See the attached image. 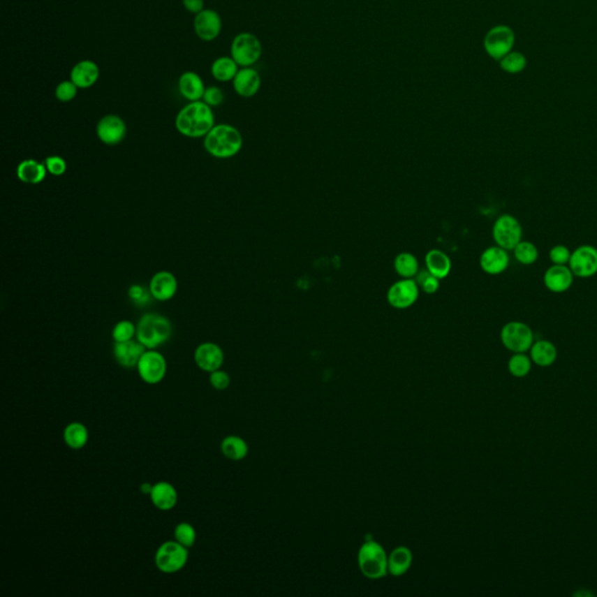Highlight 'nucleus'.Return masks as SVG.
<instances>
[{
  "label": "nucleus",
  "mask_w": 597,
  "mask_h": 597,
  "mask_svg": "<svg viewBox=\"0 0 597 597\" xmlns=\"http://www.w3.org/2000/svg\"><path fill=\"white\" fill-rule=\"evenodd\" d=\"M215 126V115L212 106L203 101L189 102L177 112L175 128L187 138H205Z\"/></svg>",
  "instance_id": "nucleus-1"
},
{
  "label": "nucleus",
  "mask_w": 597,
  "mask_h": 597,
  "mask_svg": "<svg viewBox=\"0 0 597 597\" xmlns=\"http://www.w3.org/2000/svg\"><path fill=\"white\" fill-rule=\"evenodd\" d=\"M243 135L230 124H217L205 137V149L216 159H230L241 152Z\"/></svg>",
  "instance_id": "nucleus-2"
},
{
  "label": "nucleus",
  "mask_w": 597,
  "mask_h": 597,
  "mask_svg": "<svg viewBox=\"0 0 597 597\" xmlns=\"http://www.w3.org/2000/svg\"><path fill=\"white\" fill-rule=\"evenodd\" d=\"M170 320L158 313H146L139 318L135 337L146 349H156L163 346L172 336Z\"/></svg>",
  "instance_id": "nucleus-3"
},
{
  "label": "nucleus",
  "mask_w": 597,
  "mask_h": 597,
  "mask_svg": "<svg viewBox=\"0 0 597 597\" xmlns=\"http://www.w3.org/2000/svg\"><path fill=\"white\" fill-rule=\"evenodd\" d=\"M388 559L389 555L384 547L374 539H367L357 554L360 570L370 580L382 579L389 574Z\"/></svg>",
  "instance_id": "nucleus-4"
},
{
  "label": "nucleus",
  "mask_w": 597,
  "mask_h": 597,
  "mask_svg": "<svg viewBox=\"0 0 597 597\" xmlns=\"http://www.w3.org/2000/svg\"><path fill=\"white\" fill-rule=\"evenodd\" d=\"M263 46L260 40L252 33H239L233 38L230 57L239 67H252L260 59Z\"/></svg>",
  "instance_id": "nucleus-5"
},
{
  "label": "nucleus",
  "mask_w": 597,
  "mask_h": 597,
  "mask_svg": "<svg viewBox=\"0 0 597 597\" xmlns=\"http://www.w3.org/2000/svg\"><path fill=\"white\" fill-rule=\"evenodd\" d=\"M189 553L188 548L177 540L166 541L156 550L154 562L156 568L165 574L180 572L187 565Z\"/></svg>",
  "instance_id": "nucleus-6"
},
{
  "label": "nucleus",
  "mask_w": 597,
  "mask_h": 597,
  "mask_svg": "<svg viewBox=\"0 0 597 597\" xmlns=\"http://www.w3.org/2000/svg\"><path fill=\"white\" fill-rule=\"evenodd\" d=\"M492 237L496 245L506 251H513L523 238V226L515 216L504 214L496 219L492 226Z\"/></svg>",
  "instance_id": "nucleus-7"
},
{
  "label": "nucleus",
  "mask_w": 597,
  "mask_h": 597,
  "mask_svg": "<svg viewBox=\"0 0 597 597\" xmlns=\"http://www.w3.org/2000/svg\"><path fill=\"white\" fill-rule=\"evenodd\" d=\"M516 43V34L510 26L497 25L489 29L485 36V50L489 57L499 61L513 52Z\"/></svg>",
  "instance_id": "nucleus-8"
},
{
  "label": "nucleus",
  "mask_w": 597,
  "mask_h": 597,
  "mask_svg": "<svg viewBox=\"0 0 597 597\" xmlns=\"http://www.w3.org/2000/svg\"><path fill=\"white\" fill-rule=\"evenodd\" d=\"M501 341L513 353H526L534 343L533 332L524 322H508L501 330Z\"/></svg>",
  "instance_id": "nucleus-9"
},
{
  "label": "nucleus",
  "mask_w": 597,
  "mask_h": 597,
  "mask_svg": "<svg viewBox=\"0 0 597 597\" xmlns=\"http://www.w3.org/2000/svg\"><path fill=\"white\" fill-rule=\"evenodd\" d=\"M139 377L149 385L163 382L167 374V361L163 353L156 349H147L137 365Z\"/></svg>",
  "instance_id": "nucleus-10"
},
{
  "label": "nucleus",
  "mask_w": 597,
  "mask_h": 597,
  "mask_svg": "<svg viewBox=\"0 0 597 597\" xmlns=\"http://www.w3.org/2000/svg\"><path fill=\"white\" fill-rule=\"evenodd\" d=\"M420 295V288L414 279H401L393 283L388 290L386 299L390 306L396 309L412 307Z\"/></svg>",
  "instance_id": "nucleus-11"
},
{
  "label": "nucleus",
  "mask_w": 597,
  "mask_h": 597,
  "mask_svg": "<svg viewBox=\"0 0 597 597\" xmlns=\"http://www.w3.org/2000/svg\"><path fill=\"white\" fill-rule=\"evenodd\" d=\"M128 133L124 119L117 115L102 117L96 126V135L99 140L108 146L119 145Z\"/></svg>",
  "instance_id": "nucleus-12"
},
{
  "label": "nucleus",
  "mask_w": 597,
  "mask_h": 597,
  "mask_svg": "<svg viewBox=\"0 0 597 597\" xmlns=\"http://www.w3.org/2000/svg\"><path fill=\"white\" fill-rule=\"evenodd\" d=\"M574 277L591 278L597 273V249L591 245H581L572 252L568 263Z\"/></svg>",
  "instance_id": "nucleus-13"
},
{
  "label": "nucleus",
  "mask_w": 597,
  "mask_h": 597,
  "mask_svg": "<svg viewBox=\"0 0 597 597\" xmlns=\"http://www.w3.org/2000/svg\"><path fill=\"white\" fill-rule=\"evenodd\" d=\"M194 31L198 39L210 43L219 38L222 31L221 15L212 8H205L195 15Z\"/></svg>",
  "instance_id": "nucleus-14"
},
{
  "label": "nucleus",
  "mask_w": 597,
  "mask_h": 597,
  "mask_svg": "<svg viewBox=\"0 0 597 597\" xmlns=\"http://www.w3.org/2000/svg\"><path fill=\"white\" fill-rule=\"evenodd\" d=\"M194 360L198 368L210 374L221 369L224 363V353L219 344L205 342L195 350Z\"/></svg>",
  "instance_id": "nucleus-15"
},
{
  "label": "nucleus",
  "mask_w": 597,
  "mask_h": 597,
  "mask_svg": "<svg viewBox=\"0 0 597 597\" xmlns=\"http://www.w3.org/2000/svg\"><path fill=\"white\" fill-rule=\"evenodd\" d=\"M145 346L138 339H130L126 342H115L113 356L117 363L123 368H137L138 362L146 351Z\"/></svg>",
  "instance_id": "nucleus-16"
},
{
  "label": "nucleus",
  "mask_w": 597,
  "mask_h": 597,
  "mask_svg": "<svg viewBox=\"0 0 597 597\" xmlns=\"http://www.w3.org/2000/svg\"><path fill=\"white\" fill-rule=\"evenodd\" d=\"M509 265V253L499 245L485 249L480 257V266L489 276H499L506 272Z\"/></svg>",
  "instance_id": "nucleus-17"
},
{
  "label": "nucleus",
  "mask_w": 597,
  "mask_h": 597,
  "mask_svg": "<svg viewBox=\"0 0 597 597\" xmlns=\"http://www.w3.org/2000/svg\"><path fill=\"white\" fill-rule=\"evenodd\" d=\"M177 277L168 271H160L152 277L149 281V290L153 299L161 301H170L175 297L177 292Z\"/></svg>",
  "instance_id": "nucleus-18"
},
{
  "label": "nucleus",
  "mask_w": 597,
  "mask_h": 597,
  "mask_svg": "<svg viewBox=\"0 0 597 597\" xmlns=\"http://www.w3.org/2000/svg\"><path fill=\"white\" fill-rule=\"evenodd\" d=\"M233 85L237 95L244 98H251L257 95L262 87V78L258 71L253 68H242L233 78Z\"/></svg>",
  "instance_id": "nucleus-19"
},
{
  "label": "nucleus",
  "mask_w": 597,
  "mask_h": 597,
  "mask_svg": "<svg viewBox=\"0 0 597 597\" xmlns=\"http://www.w3.org/2000/svg\"><path fill=\"white\" fill-rule=\"evenodd\" d=\"M574 274L567 265H553L546 270L544 283L548 290L553 293H563L572 287Z\"/></svg>",
  "instance_id": "nucleus-20"
},
{
  "label": "nucleus",
  "mask_w": 597,
  "mask_h": 597,
  "mask_svg": "<svg viewBox=\"0 0 597 597\" xmlns=\"http://www.w3.org/2000/svg\"><path fill=\"white\" fill-rule=\"evenodd\" d=\"M99 78L98 64L91 60H82L71 68V80L78 89H89L97 83Z\"/></svg>",
  "instance_id": "nucleus-21"
},
{
  "label": "nucleus",
  "mask_w": 597,
  "mask_h": 597,
  "mask_svg": "<svg viewBox=\"0 0 597 597\" xmlns=\"http://www.w3.org/2000/svg\"><path fill=\"white\" fill-rule=\"evenodd\" d=\"M177 89L181 96L189 102L202 101L205 91V82L195 71H184L177 81Z\"/></svg>",
  "instance_id": "nucleus-22"
},
{
  "label": "nucleus",
  "mask_w": 597,
  "mask_h": 597,
  "mask_svg": "<svg viewBox=\"0 0 597 597\" xmlns=\"http://www.w3.org/2000/svg\"><path fill=\"white\" fill-rule=\"evenodd\" d=\"M153 506L161 511H170L177 504V490L170 482H158L153 485L152 492L149 494Z\"/></svg>",
  "instance_id": "nucleus-23"
},
{
  "label": "nucleus",
  "mask_w": 597,
  "mask_h": 597,
  "mask_svg": "<svg viewBox=\"0 0 597 597\" xmlns=\"http://www.w3.org/2000/svg\"><path fill=\"white\" fill-rule=\"evenodd\" d=\"M47 170L45 163H40L38 160L26 159L22 160L17 167V177L22 184H39L46 179Z\"/></svg>",
  "instance_id": "nucleus-24"
},
{
  "label": "nucleus",
  "mask_w": 597,
  "mask_h": 597,
  "mask_svg": "<svg viewBox=\"0 0 597 597\" xmlns=\"http://www.w3.org/2000/svg\"><path fill=\"white\" fill-rule=\"evenodd\" d=\"M425 264L428 272L442 280L449 276L452 271V260L449 256L441 250H429L425 257Z\"/></svg>",
  "instance_id": "nucleus-25"
},
{
  "label": "nucleus",
  "mask_w": 597,
  "mask_h": 597,
  "mask_svg": "<svg viewBox=\"0 0 597 597\" xmlns=\"http://www.w3.org/2000/svg\"><path fill=\"white\" fill-rule=\"evenodd\" d=\"M413 562V554L406 546L393 548L388 559V570L393 576H401L408 572Z\"/></svg>",
  "instance_id": "nucleus-26"
},
{
  "label": "nucleus",
  "mask_w": 597,
  "mask_h": 597,
  "mask_svg": "<svg viewBox=\"0 0 597 597\" xmlns=\"http://www.w3.org/2000/svg\"><path fill=\"white\" fill-rule=\"evenodd\" d=\"M530 355L534 364L541 368H547L557 361L558 350L554 344L547 339H539L531 346Z\"/></svg>",
  "instance_id": "nucleus-27"
},
{
  "label": "nucleus",
  "mask_w": 597,
  "mask_h": 597,
  "mask_svg": "<svg viewBox=\"0 0 597 597\" xmlns=\"http://www.w3.org/2000/svg\"><path fill=\"white\" fill-rule=\"evenodd\" d=\"M221 452L226 459L231 461H242L249 454V445L244 438L237 435H229L223 438Z\"/></svg>",
  "instance_id": "nucleus-28"
},
{
  "label": "nucleus",
  "mask_w": 597,
  "mask_h": 597,
  "mask_svg": "<svg viewBox=\"0 0 597 597\" xmlns=\"http://www.w3.org/2000/svg\"><path fill=\"white\" fill-rule=\"evenodd\" d=\"M238 64L236 61L233 60L231 57H217L212 62L210 67V73L212 78H215L216 81L219 82H230L233 81L237 73H238Z\"/></svg>",
  "instance_id": "nucleus-29"
},
{
  "label": "nucleus",
  "mask_w": 597,
  "mask_h": 597,
  "mask_svg": "<svg viewBox=\"0 0 597 597\" xmlns=\"http://www.w3.org/2000/svg\"><path fill=\"white\" fill-rule=\"evenodd\" d=\"M393 269L404 279H414L419 273V262L413 253L401 252L393 260Z\"/></svg>",
  "instance_id": "nucleus-30"
},
{
  "label": "nucleus",
  "mask_w": 597,
  "mask_h": 597,
  "mask_svg": "<svg viewBox=\"0 0 597 597\" xmlns=\"http://www.w3.org/2000/svg\"><path fill=\"white\" fill-rule=\"evenodd\" d=\"M64 438L69 448L75 450L84 448L89 441L88 428L82 422H71L64 428Z\"/></svg>",
  "instance_id": "nucleus-31"
},
{
  "label": "nucleus",
  "mask_w": 597,
  "mask_h": 597,
  "mask_svg": "<svg viewBox=\"0 0 597 597\" xmlns=\"http://www.w3.org/2000/svg\"><path fill=\"white\" fill-rule=\"evenodd\" d=\"M527 59L523 53L513 50L499 60V67L508 74H519L526 68Z\"/></svg>",
  "instance_id": "nucleus-32"
},
{
  "label": "nucleus",
  "mask_w": 597,
  "mask_h": 597,
  "mask_svg": "<svg viewBox=\"0 0 597 597\" xmlns=\"http://www.w3.org/2000/svg\"><path fill=\"white\" fill-rule=\"evenodd\" d=\"M532 368V360L525 353H516L509 360L508 369L510 374L516 378H524L530 374Z\"/></svg>",
  "instance_id": "nucleus-33"
},
{
  "label": "nucleus",
  "mask_w": 597,
  "mask_h": 597,
  "mask_svg": "<svg viewBox=\"0 0 597 597\" xmlns=\"http://www.w3.org/2000/svg\"><path fill=\"white\" fill-rule=\"evenodd\" d=\"M513 255L517 262L522 265H532L539 258V251L533 243L522 241L513 249Z\"/></svg>",
  "instance_id": "nucleus-34"
},
{
  "label": "nucleus",
  "mask_w": 597,
  "mask_h": 597,
  "mask_svg": "<svg viewBox=\"0 0 597 597\" xmlns=\"http://www.w3.org/2000/svg\"><path fill=\"white\" fill-rule=\"evenodd\" d=\"M196 530L189 523H180L174 530V539L179 544L184 545V547H193L196 543Z\"/></svg>",
  "instance_id": "nucleus-35"
},
{
  "label": "nucleus",
  "mask_w": 597,
  "mask_h": 597,
  "mask_svg": "<svg viewBox=\"0 0 597 597\" xmlns=\"http://www.w3.org/2000/svg\"><path fill=\"white\" fill-rule=\"evenodd\" d=\"M137 334V325L128 320L117 322L112 329V339L115 342H126L133 339Z\"/></svg>",
  "instance_id": "nucleus-36"
},
{
  "label": "nucleus",
  "mask_w": 597,
  "mask_h": 597,
  "mask_svg": "<svg viewBox=\"0 0 597 597\" xmlns=\"http://www.w3.org/2000/svg\"><path fill=\"white\" fill-rule=\"evenodd\" d=\"M414 280L417 281L420 290L428 294V295L436 293L440 288V279L428 272L427 270L419 271Z\"/></svg>",
  "instance_id": "nucleus-37"
},
{
  "label": "nucleus",
  "mask_w": 597,
  "mask_h": 597,
  "mask_svg": "<svg viewBox=\"0 0 597 597\" xmlns=\"http://www.w3.org/2000/svg\"><path fill=\"white\" fill-rule=\"evenodd\" d=\"M78 88L71 80L62 81L55 89V97L61 103L71 102L78 96Z\"/></svg>",
  "instance_id": "nucleus-38"
},
{
  "label": "nucleus",
  "mask_w": 597,
  "mask_h": 597,
  "mask_svg": "<svg viewBox=\"0 0 597 597\" xmlns=\"http://www.w3.org/2000/svg\"><path fill=\"white\" fill-rule=\"evenodd\" d=\"M47 170L53 177H62L67 172V161L59 156H50L45 160Z\"/></svg>",
  "instance_id": "nucleus-39"
},
{
  "label": "nucleus",
  "mask_w": 597,
  "mask_h": 597,
  "mask_svg": "<svg viewBox=\"0 0 597 597\" xmlns=\"http://www.w3.org/2000/svg\"><path fill=\"white\" fill-rule=\"evenodd\" d=\"M224 98H226V96H224V92H223L222 89L219 88V87H215V85H212V87H208V88H205V94H203V97H202V101L205 103V104H208L209 106H212V108H215V106H219L224 102Z\"/></svg>",
  "instance_id": "nucleus-40"
},
{
  "label": "nucleus",
  "mask_w": 597,
  "mask_h": 597,
  "mask_svg": "<svg viewBox=\"0 0 597 597\" xmlns=\"http://www.w3.org/2000/svg\"><path fill=\"white\" fill-rule=\"evenodd\" d=\"M550 260L554 265H567L572 256V252L565 245H555L550 251Z\"/></svg>",
  "instance_id": "nucleus-41"
},
{
  "label": "nucleus",
  "mask_w": 597,
  "mask_h": 597,
  "mask_svg": "<svg viewBox=\"0 0 597 597\" xmlns=\"http://www.w3.org/2000/svg\"><path fill=\"white\" fill-rule=\"evenodd\" d=\"M128 297L131 299L135 304H139V306H144V304H149V299H151V292L149 290H146L145 287L142 286V285H132L130 288H128Z\"/></svg>",
  "instance_id": "nucleus-42"
},
{
  "label": "nucleus",
  "mask_w": 597,
  "mask_h": 597,
  "mask_svg": "<svg viewBox=\"0 0 597 597\" xmlns=\"http://www.w3.org/2000/svg\"><path fill=\"white\" fill-rule=\"evenodd\" d=\"M209 382H210V385L214 389L217 390V391H224V390L229 388L231 379H230V376L226 371H223V370H219V369L216 371L210 372Z\"/></svg>",
  "instance_id": "nucleus-43"
},
{
  "label": "nucleus",
  "mask_w": 597,
  "mask_h": 597,
  "mask_svg": "<svg viewBox=\"0 0 597 597\" xmlns=\"http://www.w3.org/2000/svg\"><path fill=\"white\" fill-rule=\"evenodd\" d=\"M184 8L193 15H198L205 10V0H182Z\"/></svg>",
  "instance_id": "nucleus-44"
},
{
  "label": "nucleus",
  "mask_w": 597,
  "mask_h": 597,
  "mask_svg": "<svg viewBox=\"0 0 597 597\" xmlns=\"http://www.w3.org/2000/svg\"><path fill=\"white\" fill-rule=\"evenodd\" d=\"M153 485H149V483H144V485L140 487V490H142V494H145V495H149L151 492H152Z\"/></svg>",
  "instance_id": "nucleus-45"
}]
</instances>
